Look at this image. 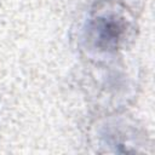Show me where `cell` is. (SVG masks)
Instances as JSON below:
<instances>
[{
	"instance_id": "obj_1",
	"label": "cell",
	"mask_w": 155,
	"mask_h": 155,
	"mask_svg": "<svg viewBox=\"0 0 155 155\" xmlns=\"http://www.w3.org/2000/svg\"><path fill=\"white\" fill-rule=\"evenodd\" d=\"M125 33V24L115 15L96 17L90 25L91 39L101 50L115 48Z\"/></svg>"
}]
</instances>
